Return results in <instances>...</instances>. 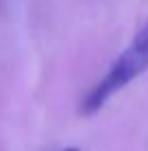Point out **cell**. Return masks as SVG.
<instances>
[{"mask_svg":"<svg viewBox=\"0 0 148 151\" xmlns=\"http://www.w3.org/2000/svg\"><path fill=\"white\" fill-rule=\"evenodd\" d=\"M148 70V22L135 33L131 44L122 50V55L109 66L107 75L96 83L81 101L79 114L81 116H94L105 107L115 92L124 90L133 79Z\"/></svg>","mask_w":148,"mask_h":151,"instance_id":"6da1fadb","label":"cell"},{"mask_svg":"<svg viewBox=\"0 0 148 151\" xmlns=\"http://www.w3.org/2000/svg\"><path fill=\"white\" fill-rule=\"evenodd\" d=\"M61 151H79L76 147H68V149H61Z\"/></svg>","mask_w":148,"mask_h":151,"instance_id":"7a4b0ae2","label":"cell"}]
</instances>
